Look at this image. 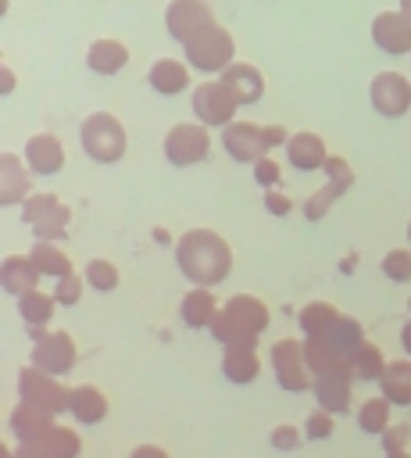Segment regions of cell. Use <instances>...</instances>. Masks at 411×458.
<instances>
[{"instance_id": "obj_1", "label": "cell", "mask_w": 411, "mask_h": 458, "mask_svg": "<svg viewBox=\"0 0 411 458\" xmlns=\"http://www.w3.org/2000/svg\"><path fill=\"white\" fill-rule=\"evenodd\" d=\"M175 261L193 286L211 290L232 272V247L214 229H189L175 243Z\"/></svg>"}, {"instance_id": "obj_2", "label": "cell", "mask_w": 411, "mask_h": 458, "mask_svg": "<svg viewBox=\"0 0 411 458\" xmlns=\"http://www.w3.org/2000/svg\"><path fill=\"white\" fill-rule=\"evenodd\" d=\"M268 329V304L254 293H236L222 304L218 318L211 322V336L222 344V347H232V344H257V336Z\"/></svg>"}, {"instance_id": "obj_3", "label": "cell", "mask_w": 411, "mask_h": 458, "mask_svg": "<svg viewBox=\"0 0 411 458\" xmlns=\"http://www.w3.org/2000/svg\"><path fill=\"white\" fill-rule=\"evenodd\" d=\"M79 143L86 150V157H93L96 165H114L125 157V147H129V136H125V125L107 114V111H93L82 129H79Z\"/></svg>"}, {"instance_id": "obj_4", "label": "cell", "mask_w": 411, "mask_h": 458, "mask_svg": "<svg viewBox=\"0 0 411 458\" xmlns=\"http://www.w3.org/2000/svg\"><path fill=\"white\" fill-rule=\"evenodd\" d=\"M182 54H186V64L197 68V72H225L232 64V54H236V39L229 29H222L218 21L204 25L197 36H189L182 43Z\"/></svg>"}, {"instance_id": "obj_5", "label": "cell", "mask_w": 411, "mask_h": 458, "mask_svg": "<svg viewBox=\"0 0 411 458\" xmlns=\"http://www.w3.org/2000/svg\"><path fill=\"white\" fill-rule=\"evenodd\" d=\"M21 222L36 233V240H64L71 211L68 204H61L54 193H29L21 204Z\"/></svg>"}, {"instance_id": "obj_6", "label": "cell", "mask_w": 411, "mask_h": 458, "mask_svg": "<svg viewBox=\"0 0 411 458\" xmlns=\"http://www.w3.org/2000/svg\"><path fill=\"white\" fill-rule=\"evenodd\" d=\"M68 397H71V390L61 386L57 376L39 372L36 365L18 369V401H25L32 408H43L50 415H61V411H68Z\"/></svg>"}, {"instance_id": "obj_7", "label": "cell", "mask_w": 411, "mask_h": 458, "mask_svg": "<svg viewBox=\"0 0 411 458\" xmlns=\"http://www.w3.org/2000/svg\"><path fill=\"white\" fill-rule=\"evenodd\" d=\"M189 107H193V114L200 118V125H222V129H225V125L236 122L239 100L232 97V89H229L222 79H207V82H200V86L193 89Z\"/></svg>"}, {"instance_id": "obj_8", "label": "cell", "mask_w": 411, "mask_h": 458, "mask_svg": "<svg viewBox=\"0 0 411 458\" xmlns=\"http://www.w3.org/2000/svg\"><path fill=\"white\" fill-rule=\"evenodd\" d=\"M161 150H164L168 165L186 168V165H197V161L207 157L211 136H207V129H204L200 122H179V125H172V129L164 132Z\"/></svg>"}, {"instance_id": "obj_9", "label": "cell", "mask_w": 411, "mask_h": 458, "mask_svg": "<svg viewBox=\"0 0 411 458\" xmlns=\"http://www.w3.org/2000/svg\"><path fill=\"white\" fill-rule=\"evenodd\" d=\"M272 372H275V383L289 394H300V390H311L315 379H311V369H307V358H304V340H275L272 344Z\"/></svg>"}, {"instance_id": "obj_10", "label": "cell", "mask_w": 411, "mask_h": 458, "mask_svg": "<svg viewBox=\"0 0 411 458\" xmlns=\"http://www.w3.org/2000/svg\"><path fill=\"white\" fill-rule=\"evenodd\" d=\"M222 147H225V154H229L232 161H239V165H257V161L268 157V150H272L264 125H254V122H243V118H236L232 125L222 129Z\"/></svg>"}, {"instance_id": "obj_11", "label": "cell", "mask_w": 411, "mask_h": 458, "mask_svg": "<svg viewBox=\"0 0 411 458\" xmlns=\"http://www.w3.org/2000/svg\"><path fill=\"white\" fill-rule=\"evenodd\" d=\"M75 358H79V351H75V340L64 333V329H50V333H43L36 344H32V365L39 369V372H46V376H68L71 369H75Z\"/></svg>"}, {"instance_id": "obj_12", "label": "cell", "mask_w": 411, "mask_h": 458, "mask_svg": "<svg viewBox=\"0 0 411 458\" xmlns=\"http://www.w3.org/2000/svg\"><path fill=\"white\" fill-rule=\"evenodd\" d=\"M368 100L382 118H400L411 111V82L400 72H379L368 82Z\"/></svg>"}, {"instance_id": "obj_13", "label": "cell", "mask_w": 411, "mask_h": 458, "mask_svg": "<svg viewBox=\"0 0 411 458\" xmlns=\"http://www.w3.org/2000/svg\"><path fill=\"white\" fill-rule=\"evenodd\" d=\"M211 21H214V14H211L207 0H172L164 7V29L175 43H186L189 36H197Z\"/></svg>"}, {"instance_id": "obj_14", "label": "cell", "mask_w": 411, "mask_h": 458, "mask_svg": "<svg viewBox=\"0 0 411 458\" xmlns=\"http://www.w3.org/2000/svg\"><path fill=\"white\" fill-rule=\"evenodd\" d=\"M325 175H329V179H325V186L304 200V215H307L311 222H318V218L332 208V200H336V197H343V193L350 190V182H354L350 165H347L343 157H336V154H329V161H325Z\"/></svg>"}, {"instance_id": "obj_15", "label": "cell", "mask_w": 411, "mask_h": 458, "mask_svg": "<svg viewBox=\"0 0 411 458\" xmlns=\"http://www.w3.org/2000/svg\"><path fill=\"white\" fill-rule=\"evenodd\" d=\"M372 43L382 54H411V18L404 11H379L372 18Z\"/></svg>"}, {"instance_id": "obj_16", "label": "cell", "mask_w": 411, "mask_h": 458, "mask_svg": "<svg viewBox=\"0 0 411 458\" xmlns=\"http://www.w3.org/2000/svg\"><path fill=\"white\" fill-rule=\"evenodd\" d=\"M25 165L36 175H54L64 168V143L54 132H36L25 140Z\"/></svg>"}, {"instance_id": "obj_17", "label": "cell", "mask_w": 411, "mask_h": 458, "mask_svg": "<svg viewBox=\"0 0 411 458\" xmlns=\"http://www.w3.org/2000/svg\"><path fill=\"white\" fill-rule=\"evenodd\" d=\"M304 358H307V369L315 379H325V376H350V358L340 354L329 340H318V336H304ZM354 379V376H350Z\"/></svg>"}, {"instance_id": "obj_18", "label": "cell", "mask_w": 411, "mask_h": 458, "mask_svg": "<svg viewBox=\"0 0 411 458\" xmlns=\"http://www.w3.org/2000/svg\"><path fill=\"white\" fill-rule=\"evenodd\" d=\"M286 161L297 168V172H315V168H325L329 161V150H325V140L318 132H293L289 143H286Z\"/></svg>"}, {"instance_id": "obj_19", "label": "cell", "mask_w": 411, "mask_h": 458, "mask_svg": "<svg viewBox=\"0 0 411 458\" xmlns=\"http://www.w3.org/2000/svg\"><path fill=\"white\" fill-rule=\"evenodd\" d=\"M0 286L11 297H25V293L39 290V272H36L32 258L29 254H7L0 261Z\"/></svg>"}, {"instance_id": "obj_20", "label": "cell", "mask_w": 411, "mask_h": 458, "mask_svg": "<svg viewBox=\"0 0 411 458\" xmlns=\"http://www.w3.org/2000/svg\"><path fill=\"white\" fill-rule=\"evenodd\" d=\"M218 79L232 89V97H236L239 104H257V100L264 97V75H261L254 64H247V61H232Z\"/></svg>"}, {"instance_id": "obj_21", "label": "cell", "mask_w": 411, "mask_h": 458, "mask_svg": "<svg viewBox=\"0 0 411 458\" xmlns=\"http://www.w3.org/2000/svg\"><path fill=\"white\" fill-rule=\"evenodd\" d=\"M147 82H150L154 93L175 97V93H182L189 86V64L186 61H175V57H157L150 64V72H147Z\"/></svg>"}, {"instance_id": "obj_22", "label": "cell", "mask_w": 411, "mask_h": 458, "mask_svg": "<svg viewBox=\"0 0 411 458\" xmlns=\"http://www.w3.org/2000/svg\"><path fill=\"white\" fill-rule=\"evenodd\" d=\"M218 311L222 308H218V301H214V293L207 286H193L179 301V315H182V322L189 329H211V322L218 318Z\"/></svg>"}, {"instance_id": "obj_23", "label": "cell", "mask_w": 411, "mask_h": 458, "mask_svg": "<svg viewBox=\"0 0 411 458\" xmlns=\"http://www.w3.org/2000/svg\"><path fill=\"white\" fill-rule=\"evenodd\" d=\"M257 372H261V358H257V351L250 344H232V347L222 351V376L229 383H236V386L254 383Z\"/></svg>"}, {"instance_id": "obj_24", "label": "cell", "mask_w": 411, "mask_h": 458, "mask_svg": "<svg viewBox=\"0 0 411 458\" xmlns=\"http://www.w3.org/2000/svg\"><path fill=\"white\" fill-rule=\"evenodd\" d=\"M68 415H75V422H82V426H96V422H104V415H107V397H104V390L93 386V383H79V386H71Z\"/></svg>"}, {"instance_id": "obj_25", "label": "cell", "mask_w": 411, "mask_h": 458, "mask_svg": "<svg viewBox=\"0 0 411 458\" xmlns=\"http://www.w3.org/2000/svg\"><path fill=\"white\" fill-rule=\"evenodd\" d=\"M29 168L21 165V157L14 154H0V204L11 208V204H25L29 197Z\"/></svg>"}, {"instance_id": "obj_26", "label": "cell", "mask_w": 411, "mask_h": 458, "mask_svg": "<svg viewBox=\"0 0 411 458\" xmlns=\"http://www.w3.org/2000/svg\"><path fill=\"white\" fill-rule=\"evenodd\" d=\"M50 426H54V415L43 408H32L25 401H18L11 408V433L18 437V444H36Z\"/></svg>"}, {"instance_id": "obj_27", "label": "cell", "mask_w": 411, "mask_h": 458, "mask_svg": "<svg viewBox=\"0 0 411 458\" xmlns=\"http://www.w3.org/2000/svg\"><path fill=\"white\" fill-rule=\"evenodd\" d=\"M86 64L96 75H114V72H122L129 64V47L122 39H96L86 50Z\"/></svg>"}, {"instance_id": "obj_28", "label": "cell", "mask_w": 411, "mask_h": 458, "mask_svg": "<svg viewBox=\"0 0 411 458\" xmlns=\"http://www.w3.org/2000/svg\"><path fill=\"white\" fill-rule=\"evenodd\" d=\"M379 394L390 404H400V408L411 404V358H397L386 365V372L379 376Z\"/></svg>"}, {"instance_id": "obj_29", "label": "cell", "mask_w": 411, "mask_h": 458, "mask_svg": "<svg viewBox=\"0 0 411 458\" xmlns=\"http://www.w3.org/2000/svg\"><path fill=\"white\" fill-rule=\"evenodd\" d=\"M39 454H46V458H79V451H82V440H79V433L71 429V426H50L36 444H32Z\"/></svg>"}, {"instance_id": "obj_30", "label": "cell", "mask_w": 411, "mask_h": 458, "mask_svg": "<svg viewBox=\"0 0 411 458\" xmlns=\"http://www.w3.org/2000/svg\"><path fill=\"white\" fill-rule=\"evenodd\" d=\"M29 258H32V265H36L39 276H50V279L71 276V258L57 243H50V240H36L32 250H29Z\"/></svg>"}, {"instance_id": "obj_31", "label": "cell", "mask_w": 411, "mask_h": 458, "mask_svg": "<svg viewBox=\"0 0 411 458\" xmlns=\"http://www.w3.org/2000/svg\"><path fill=\"white\" fill-rule=\"evenodd\" d=\"M54 308H57V301H54V293H43V290H32V293H25V297H18V315L25 318V326H32L29 333L39 340L43 336V326L50 322V315H54Z\"/></svg>"}, {"instance_id": "obj_32", "label": "cell", "mask_w": 411, "mask_h": 458, "mask_svg": "<svg viewBox=\"0 0 411 458\" xmlns=\"http://www.w3.org/2000/svg\"><path fill=\"white\" fill-rule=\"evenodd\" d=\"M350 376H325V379H315V401H318V408H325V411H347L350 408Z\"/></svg>"}, {"instance_id": "obj_33", "label": "cell", "mask_w": 411, "mask_h": 458, "mask_svg": "<svg viewBox=\"0 0 411 458\" xmlns=\"http://www.w3.org/2000/svg\"><path fill=\"white\" fill-rule=\"evenodd\" d=\"M297 322H300L304 336H329V329L340 322V311L329 301H311V304L300 308Z\"/></svg>"}, {"instance_id": "obj_34", "label": "cell", "mask_w": 411, "mask_h": 458, "mask_svg": "<svg viewBox=\"0 0 411 458\" xmlns=\"http://www.w3.org/2000/svg\"><path fill=\"white\" fill-rule=\"evenodd\" d=\"M386 358H382V351H379V344H372V340H365L357 351H354V358H350V376L354 379H375L379 383V376L386 372Z\"/></svg>"}, {"instance_id": "obj_35", "label": "cell", "mask_w": 411, "mask_h": 458, "mask_svg": "<svg viewBox=\"0 0 411 458\" xmlns=\"http://www.w3.org/2000/svg\"><path fill=\"white\" fill-rule=\"evenodd\" d=\"M318 340H329L340 354H347V358H354V351L365 344V329H361V322L357 318H350V315H340V322L329 329V336H318Z\"/></svg>"}, {"instance_id": "obj_36", "label": "cell", "mask_w": 411, "mask_h": 458, "mask_svg": "<svg viewBox=\"0 0 411 458\" xmlns=\"http://www.w3.org/2000/svg\"><path fill=\"white\" fill-rule=\"evenodd\" d=\"M390 408H393V404H390L382 394L361 401V408H357V426H361V433H372V437L386 433V429H390Z\"/></svg>"}, {"instance_id": "obj_37", "label": "cell", "mask_w": 411, "mask_h": 458, "mask_svg": "<svg viewBox=\"0 0 411 458\" xmlns=\"http://www.w3.org/2000/svg\"><path fill=\"white\" fill-rule=\"evenodd\" d=\"M118 268H114V261H107V258H93V261H86V286H93L96 293H111L114 286H118Z\"/></svg>"}, {"instance_id": "obj_38", "label": "cell", "mask_w": 411, "mask_h": 458, "mask_svg": "<svg viewBox=\"0 0 411 458\" xmlns=\"http://www.w3.org/2000/svg\"><path fill=\"white\" fill-rule=\"evenodd\" d=\"M382 272H386V279H393V283H407V279H411V250H407V247L386 250Z\"/></svg>"}, {"instance_id": "obj_39", "label": "cell", "mask_w": 411, "mask_h": 458, "mask_svg": "<svg viewBox=\"0 0 411 458\" xmlns=\"http://www.w3.org/2000/svg\"><path fill=\"white\" fill-rule=\"evenodd\" d=\"M332 429H336V422H332V411H325V408H311V415L304 419V437L307 440H329Z\"/></svg>"}, {"instance_id": "obj_40", "label": "cell", "mask_w": 411, "mask_h": 458, "mask_svg": "<svg viewBox=\"0 0 411 458\" xmlns=\"http://www.w3.org/2000/svg\"><path fill=\"white\" fill-rule=\"evenodd\" d=\"M82 286H86V276H75V272L64 276V279H54V301L64 304V308H71V304H79Z\"/></svg>"}, {"instance_id": "obj_41", "label": "cell", "mask_w": 411, "mask_h": 458, "mask_svg": "<svg viewBox=\"0 0 411 458\" xmlns=\"http://www.w3.org/2000/svg\"><path fill=\"white\" fill-rule=\"evenodd\" d=\"M300 437H304V429H297V426H289V422H282V426H275L272 429V447L275 451H297L300 447Z\"/></svg>"}, {"instance_id": "obj_42", "label": "cell", "mask_w": 411, "mask_h": 458, "mask_svg": "<svg viewBox=\"0 0 411 458\" xmlns=\"http://www.w3.org/2000/svg\"><path fill=\"white\" fill-rule=\"evenodd\" d=\"M279 175H282V168H279L275 157H261V161L254 165V182L264 186V190H275V186H279Z\"/></svg>"}, {"instance_id": "obj_43", "label": "cell", "mask_w": 411, "mask_h": 458, "mask_svg": "<svg viewBox=\"0 0 411 458\" xmlns=\"http://www.w3.org/2000/svg\"><path fill=\"white\" fill-rule=\"evenodd\" d=\"M264 208H268V215L286 218V215L293 211V200H289L286 193H279V190H264Z\"/></svg>"}, {"instance_id": "obj_44", "label": "cell", "mask_w": 411, "mask_h": 458, "mask_svg": "<svg viewBox=\"0 0 411 458\" xmlns=\"http://www.w3.org/2000/svg\"><path fill=\"white\" fill-rule=\"evenodd\" d=\"M382 447H386V454H397V451H404V433H397V429H386V433H382Z\"/></svg>"}, {"instance_id": "obj_45", "label": "cell", "mask_w": 411, "mask_h": 458, "mask_svg": "<svg viewBox=\"0 0 411 458\" xmlns=\"http://www.w3.org/2000/svg\"><path fill=\"white\" fill-rule=\"evenodd\" d=\"M129 458H168V451L157 447V444H139V447H132Z\"/></svg>"}, {"instance_id": "obj_46", "label": "cell", "mask_w": 411, "mask_h": 458, "mask_svg": "<svg viewBox=\"0 0 411 458\" xmlns=\"http://www.w3.org/2000/svg\"><path fill=\"white\" fill-rule=\"evenodd\" d=\"M11 458H46V454H39L32 444H18V447L11 451Z\"/></svg>"}, {"instance_id": "obj_47", "label": "cell", "mask_w": 411, "mask_h": 458, "mask_svg": "<svg viewBox=\"0 0 411 458\" xmlns=\"http://www.w3.org/2000/svg\"><path fill=\"white\" fill-rule=\"evenodd\" d=\"M11 89H14V72L0 68V93H11Z\"/></svg>"}, {"instance_id": "obj_48", "label": "cell", "mask_w": 411, "mask_h": 458, "mask_svg": "<svg viewBox=\"0 0 411 458\" xmlns=\"http://www.w3.org/2000/svg\"><path fill=\"white\" fill-rule=\"evenodd\" d=\"M400 347H404V354H411V318L400 326Z\"/></svg>"}, {"instance_id": "obj_49", "label": "cell", "mask_w": 411, "mask_h": 458, "mask_svg": "<svg viewBox=\"0 0 411 458\" xmlns=\"http://www.w3.org/2000/svg\"><path fill=\"white\" fill-rule=\"evenodd\" d=\"M400 11H404V14L411 18V0H400Z\"/></svg>"}, {"instance_id": "obj_50", "label": "cell", "mask_w": 411, "mask_h": 458, "mask_svg": "<svg viewBox=\"0 0 411 458\" xmlns=\"http://www.w3.org/2000/svg\"><path fill=\"white\" fill-rule=\"evenodd\" d=\"M386 458H411L407 451H397V454H386Z\"/></svg>"}, {"instance_id": "obj_51", "label": "cell", "mask_w": 411, "mask_h": 458, "mask_svg": "<svg viewBox=\"0 0 411 458\" xmlns=\"http://www.w3.org/2000/svg\"><path fill=\"white\" fill-rule=\"evenodd\" d=\"M407 243H411V222H407Z\"/></svg>"}, {"instance_id": "obj_52", "label": "cell", "mask_w": 411, "mask_h": 458, "mask_svg": "<svg viewBox=\"0 0 411 458\" xmlns=\"http://www.w3.org/2000/svg\"><path fill=\"white\" fill-rule=\"evenodd\" d=\"M407 311H411V297H407Z\"/></svg>"}]
</instances>
